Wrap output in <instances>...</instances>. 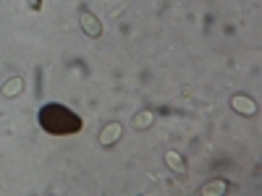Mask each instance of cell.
<instances>
[{
	"mask_svg": "<svg viewBox=\"0 0 262 196\" xmlns=\"http://www.w3.org/2000/svg\"><path fill=\"white\" fill-rule=\"evenodd\" d=\"M79 21H81V29H84V34L86 37H92V39H97V37H102V24H100V18L95 16V13H90V11H79Z\"/></svg>",
	"mask_w": 262,
	"mask_h": 196,
	"instance_id": "cell-1",
	"label": "cell"
},
{
	"mask_svg": "<svg viewBox=\"0 0 262 196\" xmlns=\"http://www.w3.org/2000/svg\"><path fill=\"white\" fill-rule=\"evenodd\" d=\"M121 136H123V126L121 123H107L100 131V146H113V144L121 141Z\"/></svg>",
	"mask_w": 262,
	"mask_h": 196,
	"instance_id": "cell-2",
	"label": "cell"
},
{
	"mask_svg": "<svg viewBox=\"0 0 262 196\" xmlns=\"http://www.w3.org/2000/svg\"><path fill=\"white\" fill-rule=\"evenodd\" d=\"M231 107L238 113V115H254L257 113V105H254V100L252 97H247V94H233L231 97Z\"/></svg>",
	"mask_w": 262,
	"mask_h": 196,
	"instance_id": "cell-3",
	"label": "cell"
},
{
	"mask_svg": "<svg viewBox=\"0 0 262 196\" xmlns=\"http://www.w3.org/2000/svg\"><path fill=\"white\" fill-rule=\"evenodd\" d=\"M21 89H24V79H21V76H11V79L3 84V89H0V92H3V97L13 100L16 94H21Z\"/></svg>",
	"mask_w": 262,
	"mask_h": 196,
	"instance_id": "cell-4",
	"label": "cell"
},
{
	"mask_svg": "<svg viewBox=\"0 0 262 196\" xmlns=\"http://www.w3.org/2000/svg\"><path fill=\"white\" fill-rule=\"evenodd\" d=\"M165 165H168L173 173H186V162H184V157L179 155L176 149H168V152H165Z\"/></svg>",
	"mask_w": 262,
	"mask_h": 196,
	"instance_id": "cell-5",
	"label": "cell"
},
{
	"mask_svg": "<svg viewBox=\"0 0 262 196\" xmlns=\"http://www.w3.org/2000/svg\"><path fill=\"white\" fill-rule=\"evenodd\" d=\"M226 191H228V183H226V181H212V183H205V186L200 188L202 196H221V193H226Z\"/></svg>",
	"mask_w": 262,
	"mask_h": 196,
	"instance_id": "cell-6",
	"label": "cell"
},
{
	"mask_svg": "<svg viewBox=\"0 0 262 196\" xmlns=\"http://www.w3.org/2000/svg\"><path fill=\"white\" fill-rule=\"evenodd\" d=\"M152 120H155V115H152L149 110H142V113L134 115V128H149Z\"/></svg>",
	"mask_w": 262,
	"mask_h": 196,
	"instance_id": "cell-7",
	"label": "cell"
}]
</instances>
